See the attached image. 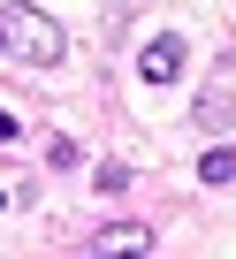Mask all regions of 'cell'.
Returning <instances> with one entry per match:
<instances>
[{"label":"cell","instance_id":"277c9868","mask_svg":"<svg viewBox=\"0 0 236 259\" xmlns=\"http://www.w3.org/2000/svg\"><path fill=\"white\" fill-rule=\"evenodd\" d=\"M198 183H213V191H221V183H236V145H213V153L198 160Z\"/></svg>","mask_w":236,"mask_h":259},{"label":"cell","instance_id":"7a4b0ae2","mask_svg":"<svg viewBox=\"0 0 236 259\" xmlns=\"http://www.w3.org/2000/svg\"><path fill=\"white\" fill-rule=\"evenodd\" d=\"M175 69H183V38H175V31H168V38H145V54H137V76H145V84H168Z\"/></svg>","mask_w":236,"mask_h":259},{"label":"cell","instance_id":"8992f818","mask_svg":"<svg viewBox=\"0 0 236 259\" xmlns=\"http://www.w3.org/2000/svg\"><path fill=\"white\" fill-rule=\"evenodd\" d=\"M46 160L54 168H76V138H46Z\"/></svg>","mask_w":236,"mask_h":259},{"label":"cell","instance_id":"6da1fadb","mask_svg":"<svg viewBox=\"0 0 236 259\" xmlns=\"http://www.w3.org/2000/svg\"><path fill=\"white\" fill-rule=\"evenodd\" d=\"M0 16H8V54H23V61H38V69H54V61L69 54V38H61V23H54L46 8L16 0V8H0Z\"/></svg>","mask_w":236,"mask_h":259},{"label":"cell","instance_id":"ba28073f","mask_svg":"<svg viewBox=\"0 0 236 259\" xmlns=\"http://www.w3.org/2000/svg\"><path fill=\"white\" fill-rule=\"evenodd\" d=\"M0 54H8V16H0Z\"/></svg>","mask_w":236,"mask_h":259},{"label":"cell","instance_id":"3957f363","mask_svg":"<svg viewBox=\"0 0 236 259\" xmlns=\"http://www.w3.org/2000/svg\"><path fill=\"white\" fill-rule=\"evenodd\" d=\"M91 251H160V236H153V229H137V221H122V229H99V236H91Z\"/></svg>","mask_w":236,"mask_h":259},{"label":"cell","instance_id":"52a82bcc","mask_svg":"<svg viewBox=\"0 0 236 259\" xmlns=\"http://www.w3.org/2000/svg\"><path fill=\"white\" fill-rule=\"evenodd\" d=\"M8 138H16V114H0V145H8Z\"/></svg>","mask_w":236,"mask_h":259},{"label":"cell","instance_id":"9c48e42d","mask_svg":"<svg viewBox=\"0 0 236 259\" xmlns=\"http://www.w3.org/2000/svg\"><path fill=\"white\" fill-rule=\"evenodd\" d=\"M0 213H8V191H0Z\"/></svg>","mask_w":236,"mask_h":259},{"label":"cell","instance_id":"5b68a950","mask_svg":"<svg viewBox=\"0 0 236 259\" xmlns=\"http://www.w3.org/2000/svg\"><path fill=\"white\" fill-rule=\"evenodd\" d=\"M228 107H236V99H228V76H221V84H213V92H206V99L191 107V114H198L206 130H221V122H228Z\"/></svg>","mask_w":236,"mask_h":259}]
</instances>
